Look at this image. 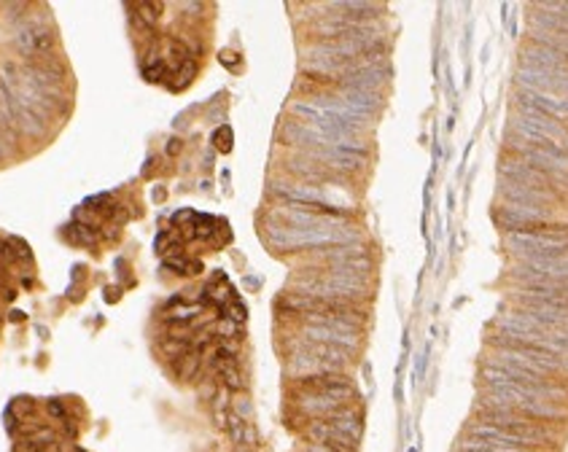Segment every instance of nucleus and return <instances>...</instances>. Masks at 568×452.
I'll list each match as a JSON object with an SVG mask.
<instances>
[{"instance_id": "3", "label": "nucleus", "mask_w": 568, "mask_h": 452, "mask_svg": "<svg viewBox=\"0 0 568 452\" xmlns=\"http://www.w3.org/2000/svg\"><path fill=\"white\" fill-rule=\"evenodd\" d=\"M512 283H539V280H568V256L563 259L515 261L506 272Z\"/></svg>"}, {"instance_id": "13", "label": "nucleus", "mask_w": 568, "mask_h": 452, "mask_svg": "<svg viewBox=\"0 0 568 452\" xmlns=\"http://www.w3.org/2000/svg\"><path fill=\"white\" fill-rule=\"evenodd\" d=\"M213 334H216V337H221V339H232V337H240L242 331H240V326H237V323H232V320L224 317V320L213 328Z\"/></svg>"}, {"instance_id": "11", "label": "nucleus", "mask_w": 568, "mask_h": 452, "mask_svg": "<svg viewBox=\"0 0 568 452\" xmlns=\"http://www.w3.org/2000/svg\"><path fill=\"white\" fill-rule=\"evenodd\" d=\"M8 240V248L14 253V261H33V253H30V245L19 237H5Z\"/></svg>"}, {"instance_id": "9", "label": "nucleus", "mask_w": 568, "mask_h": 452, "mask_svg": "<svg viewBox=\"0 0 568 452\" xmlns=\"http://www.w3.org/2000/svg\"><path fill=\"white\" fill-rule=\"evenodd\" d=\"M194 73H197V65H194L191 59H186V62H183L181 68L175 70V78H178V81H175V84H173V87H170V89L181 91L183 87H189V84H191V78H194Z\"/></svg>"}, {"instance_id": "17", "label": "nucleus", "mask_w": 568, "mask_h": 452, "mask_svg": "<svg viewBox=\"0 0 568 452\" xmlns=\"http://www.w3.org/2000/svg\"><path fill=\"white\" fill-rule=\"evenodd\" d=\"M178 148H181V145H178V140H170V143H167V154H175Z\"/></svg>"}, {"instance_id": "6", "label": "nucleus", "mask_w": 568, "mask_h": 452, "mask_svg": "<svg viewBox=\"0 0 568 452\" xmlns=\"http://www.w3.org/2000/svg\"><path fill=\"white\" fill-rule=\"evenodd\" d=\"M270 194L285 199L288 205H329L326 202V191L321 186L313 183H294V181H272L270 183Z\"/></svg>"}, {"instance_id": "5", "label": "nucleus", "mask_w": 568, "mask_h": 452, "mask_svg": "<svg viewBox=\"0 0 568 452\" xmlns=\"http://www.w3.org/2000/svg\"><path fill=\"white\" fill-rule=\"evenodd\" d=\"M515 105L536 111V113L547 116V119H555V121L568 119V97H549V94H541V91L517 87L515 89Z\"/></svg>"}, {"instance_id": "1", "label": "nucleus", "mask_w": 568, "mask_h": 452, "mask_svg": "<svg viewBox=\"0 0 568 452\" xmlns=\"http://www.w3.org/2000/svg\"><path fill=\"white\" fill-rule=\"evenodd\" d=\"M358 234L353 226L345 229H294V226H283V224H270L264 231V242L272 250H318V248H329V245H350L358 242Z\"/></svg>"}, {"instance_id": "8", "label": "nucleus", "mask_w": 568, "mask_h": 452, "mask_svg": "<svg viewBox=\"0 0 568 452\" xmlns=\"http://www.w3.org/2000/svg\"><path fill=\"white\" fill-rule=\"evenodd\" d=\"M143 76H145V81H162L164 76H167V62L164 59H159L156 54H151V59H148V65L143 68Z\"/></svg>"}, {"instance_id": "2", "label": "nucleus", "mask_w": 568, "mask_h": 452, "mask_svg": "<svg viewBox=\"0 0 568 452\" xmlns=\"http://www.w3.org/2000/svg\"><path fill=\"white\" fill-rule=\"evenodd\" d=\"M498 199L509 205H528V207H547V210H558L566 202V194L549 191V188H533L517 181H501L498 183Z\"/></svg>"}, {"instance_id": "7", "label": "nucleus", "mask_w": 568, "mask_h": 452, "mask_svg": "<svg viewBox=\"0 0 568 452\" xmlns=\"http://www.w3.org/2000/svg\"><path fill=\"white\" fill-rule=\"evenodd\" d=\"M65 237H68L70 242H78V245H89V248L97 242L95 231L87 229L84 224H68V226H65Z\"/></svg>"}, {"instance_id": "15", "label": "nucleus", "mask_w": 568, "mask_h": 452, "mask_svg": "<svg viewBox=\"0 0 568 452\" xmlns=\"http://www.w3.org/2000/svg\"><path fill=\"white\" fill-rule=\"evenodd\" d=\"M46 409H48V414H54V417H62V414H65V407L59 404V401H48Z\"/></svg>"}, {"instance_id": "16", "label": "nucleus", "mask_w": 568, "mask_h": 452, "mask_svg": "<svg viewBox=\"0 0 568 452\" xmlns=\"http://www.w3.org/2000/svg\"><path fill=\"white\" fill-rule=\"evenodd\" d=\"M11 320H14V323H22V320H24V313H22V310H14V313H11Z\"/></svg>"}, {"instance_id": "10", "label": "nucleus", "mask_w": 568, "mask_h": 452, "mask_svg": "<svg viewBox=\"0 0 568 452\" xmlns=\"http://www.w3.org/2000/svg\"><path fill=\"white\" fill-rule=\"evenodd\" d=\"M224 317L227 320H232V323H245V317H248V310H245V304L242 302H237V299H232L229 304H224Z\"/></svg>"}, {"instance_id": "12", "label": "nucleus", "mask_w": 568, "mask_h": 452, "mask_svg": "<svg viewBox=\"0 0 568 452\" xmlns=\"http://www.w3.org/2000/svg\"><path fill=\"white\" fill-rule=\"evenodd\" d=\"M216 221H213L210 216H197V226H194V237H199V240H210L213 234H216Z\"/></svg>"}, {"instance_id": "14", "label": "nucleus", "mask_w": 568, "mask_h": 452, "mask_svg": "<svg viewBox=\"0 0 568 452\" xmlns=\"http://www.w3.org/2000/svg\"><path fill=\"white\" fill-rule=\"evenodd\" d=\"M213 143H216L218 151H229L232 148V132H229V127H221V130L213 135Z\"/></svg>"}, {"instance_id": "4", "label": "nucleus", "mask_w": 568, "mask_h": 452, "mask_svg": "<svg viewBox=\"0 0 568 452\" xmlns=\"http://www.w3.org/2000/svg\"><path fill=\"white\" fill-rule=\"evenodd\" d=\"M506 299H530L568 307V280H539V283H512Z\"/></svg>"}]
</instances>
